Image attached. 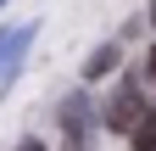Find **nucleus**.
<instances>
[{
    "label": "nucleus",
    "instance_id": "obj_1",
    "mask_svg": "<svg viewBox=\"0 0 156 151\" xmlns=\"http://www.w3.org/2000/svg\"><path fill=\"white\" fill-rule=\"evenodd\" d=\"M145 118V101H140V84L123 79L112 90V101H106V129H117V134H134V123Z\"/></svg>",
    "mask_w": 156,
    "mask_h": 151
},
{
    "label": "nucleus",
    "instance_id": "obj_2",
    "mask_svg": "<svg viewBox=\"0 0 156 151\" xmlns=\"http://www.w3.org/2000/svg\"><path fill=\"white\" fill-rule=\"evenodd\" d=\"M34 34H39V23H11V28H0V79H17V67H23Z\"/></svg>",
    "mask_w": 156,
    "mask_h": 151
},
{
    "label": "nucleus",
    "instance_id": "obj_3",
    "mask_svg": "<svg viewBox=\"0 0 156 151\" xmlns=\"http://www.w3.org/2000/svg\"><path fill=\"white\" fill-rule=\"evenodd\" d=\"M62 129H67V140L84 145V129H89V101L84 95H67L62 101Z\"/></svg>",
    "mask_w": 156,
    "mask_h": 151
},
{
    "label": "nucleus",
    "instance_id": "obj_4",
    "mask_svg": "<svg viewBox=\"0 0 156 151\" xmlns=\"http://www.w3.org/2000/svg\"><path fill=\"white\" fill-rule=\"evenodd\" d=\"M117 62H123V45H101L84 62V79H106V73H117Z\"/></svg>",
    "mask_w": 156,
    "mask_h": 151
},
{
    "label": "nucleus",
    "instance_id": "obj_5",
    "mask_svg": "<svg viewBox=\"0 0 156 151\" xmlns=\"http://www.w3.org/2000/svg\"><path fill=\"white\" fill-rule=\"evenodd\" d=\"M134 145H140V151H151V145H156V106H145V118L134 123Z\"/></svg>",
    "mask_w": 156,
    "mask_h": 151
},
{
    "label": "nucleus",
    "instance_id": "obj_6",
    "mask_svg": "<svg viewBox=\"0 0 156 151\" xmlns=\"http://www.w3.org/2000/svg\"><path fill=\"white\" fill-rule=\"evenodd\" d=\"M145 73H151V79H156V45H151V56H145Z\"/></svg>",
    "mask_w": 156,
    "mask_h": 151
},
{
    "label": "nucleus",
    "instance_id": "obj_7",
    "mask_svg": "<svg viewBox=\"0 0 156 151\" xmlns=\"http://www.w3.org/2000/svg\"><path fill=\"white\" fill-rule=\"evenodd\" d=\"M17 151H45V145H39V140H23V145H17Z\"/></svg>",
    "mask_w": 156,
    "mask_h": 151
},
{
    "label": "nucleus",
    "instance_id": "obj_8",
    "mask_svg": "<svg viewBox=\"0 0 156 151\" xmlns=\"http://www.w3.org/2000/svg\"><path fill=\"white\" fill-rule=\"evenodd\" d=\"M62 151H78V140H67V145H62Z\"/></svg>",
    "mask_w": 156,
    "mask_h": 151
},
{
    "label": "nucleus",
    "instance_id": "obj_9",
    "mask_svg": "<svg viewBox=\"0 0 156 151\" xmlns=\"http://www.w3.org/2000/svg\"><path fill=\"white\" fill-rule=\"evenodd\" d=\"M151 23H156V0H151Z\"/></svg>",
    "mask_w": 156,
    "mask_h": 151
},
{
    "label": "nucleus",
    "instance_id": "obj_10",
    "mask_svg": "<svg viewBox=\"0 0 156 151\" xmlns=\"http://www.w3.org/2000/svg\"><path fill=\"white\" fill-rule=\"evenodd\" d=\"M0 6H6V0H0Z\"/></svg>",
    "mask_w": 156,
    "mask_h": 151
},
{
    "label": "nucleus",
    "instance_id": "obj_11",
    "mask_svg": "<svg viewBox=\"0 0 156 151\" xmlns=\"http://www.w3.org/2000/svg\"><path fill=\"white\" fill-rule=\"evenodd\" d=\"M151 151H156V145H151Z\"/></svg>",
    "mask_w": 156,
    "mask_h": 151
}]
</instances>
